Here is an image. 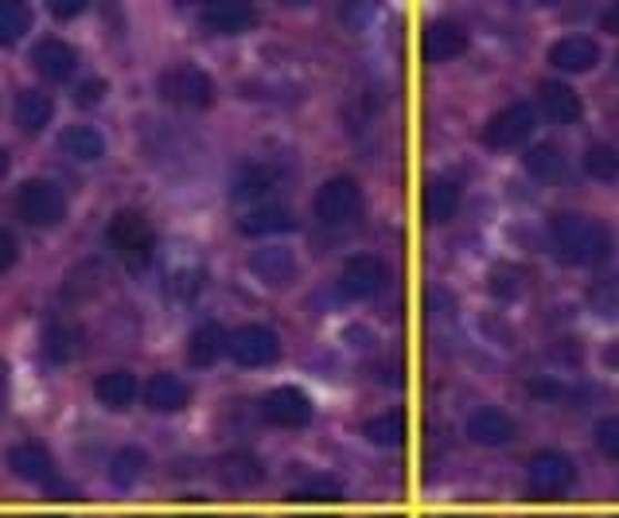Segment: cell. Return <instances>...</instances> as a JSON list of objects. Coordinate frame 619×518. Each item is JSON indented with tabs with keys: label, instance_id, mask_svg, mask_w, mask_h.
Listing matches in <instances>:
<instances>
[{
	"label": "cell",
	"instance_id": "obj_1",
	"mask_svg": "<svg viewBox=\"0 0 619 518\" xmlns=\"http://www.w3.org/2000/svg\"><path fill=\"white\" fill-rule=\"evenodd\" d=\"M554 254L569 265H600L611 254V234L603 223L588 215H557L549 223Z\"/></svg>",
	"mask_w": 619,
	"mask_h": 518
},
{
	"label": "cell",
	"instance_id": "obj_2",
	"mask_svg": "<svg viewBox=\"0 0 619 518\" xmlns=\"http://www.w3.org/2000/svg\"><path fill=\"white\" fill-rule=\"evenodd\" d=\"M105 238H110V246L118 250L129 270H144L152 262V254H156V231H152V223L141 211H118L110 219Z\"/></svg>",
	"mask_w": 619,
	"mask_h": 518
},
{
	"label": "cell",
	"instance_id": "obj_3",
	"mask_svg": "<svg viewBox=\"0 0 619 518\" xmlns=\"http://www.w3.org/2000/svg\"><path fill=\"white\" fill-rule=\"evenodd\" d=\"M160 98L172 105H183V110H206L215 102V79L195 63L168 67L160 74Z\"/></svg>",
	"mask_w": 619,
	"mask_h": 518
},
{
	"label": "cell",
	"instance_id": "obj_4",
	"mask_svg": "<svg viewBox=\"0 0 619 518\" xmlns=\"http://www.w3.org/2000/svg\"><path fill=\"white\" fill-rule=\"evenodd\" d=\"M572 484H577V464L565 453H557V448H541V453H534L530 464H526V487H530L538 499H557V495H565Z\"/></svg>",
	"mask_w": 619,
	"mask_h": 518
},
{
	"label": "cell",
	"instance_id": "obj_5",
	"mask_svg": "<svg viewBox=\"0 0 619 518\" xmlns=\"http://www.w3.org/2000/svg\"><path fill=\"white\" fill-rule=\"evenodd\" d=\"M312 211L324 226H351L363 215V192L351 176H332L327 184H319Z\"/></svg>",
	"mask_w": 619,
	"mask_h": 518
},
{
	"label": "cell",
	"instance_id": "obj_6",
	"mask_svg": "<svg viewBox=\"0 0 619 518\" xmlns=\"http://www.w3.org/2000/svg\"><path fill=\"white\" fill-rule=\"evenodd\" d=\"M17 211L32 226H59L67 219V195L51 180H28L17 195Z\"/></svg>",
	"mask_w": 619,
	"mask_h": 518
},
{
	"label": "cell",
	"instance_id": "obj_7",
	"mask_svg": "<svg viewBox=\"0 0 619 518\" xmlns=\"http://www.w3.org/2000/svg\"><path fill=\"white\" fill-rule=\"evenodd\" d=\"M534 129H538V113H534V105L510 102L507 110H499L484 125V144L487 149H518V144L530 141Z\"/></svg>",
	"mask_w": 619,
	"mask_h": 518
},
{
	"label": "cell",
	"instance_id": "obj_8",
	"mask_svg": "<svg viewBox=\"0 0 619 518\" xmlns=\"http://www.w3.org/2000/svg\"><path fill=\"white\" fill-rule=\"evenodd\" d=\"M226 347H231L234 363H242V367H270V363L281 355L277 332H273V327H265V324L239 327V332L226 339Z\"/></svg>",
	"mask_w": 619,
	"mask_h": 518
},
{
	"label": "cell",
	"instance_id": "obj_9",
	"mask_svg": "<svg viewBox=\"0 0 619 518\" xmlns=\"http://www.w3.org/2000/svg\"><path fill=\"white\" fill-rule=\"evenodd\" d=\"M386 281H389L386 262H382V257H371V254L351 257L339 273V288H343V296H351V301H371V296H378L382 288H386Z\"/></svg>",
	"mask_w": 619,
	"mask_h": 518
},
{
	"label": "cell",
	"instance_id": "obj_10",
	"mask_svg": "<svg viewBox=\"0 0 619 518\" xmlns=\"http://www.w3.org/2000/svg\"><path fill=\"white\" fill-rule=\"evenodd\" d=\"M262 417L281 429H304L312 421V398L296 386H277L273 394H265Z\"/></svg>",
	"mask_w": 619,
	"mask_h": 518
},
{
	"label": "cell",
	"instance_id": "obj_11",
	"mask_svg": "<svg viewBox=\"0 0 619 518\" xmlns=\"http://www.w3.org/2000/svg\"><path fill=\"white\" fill-rule=\"evenodd\" d=\"M254 24H257V12L246 0H211L203 9V28L215 35H242Z\"/></svg>",
	"mask_w": 619,
	"mask_h": 518
},
{
	"label": "cell",
	"instance_id": "obj_12",
	"mask_svg": "<svg viewBox=\"0 0 619 518\" xmlns=\"http://www.w3.org/2000/svg\"><path fill=\"white\" fill-rule=\"evenodd\" d=\"M281 184V167L270 164V160H246L239 164L231 180V195L234 200H265L270 192H277Z\"/></svg>",
	"mask_w": 619,
	"mask_h": 518
},
{
	"label": "cell",
	"instance_id": "obj_13",
	"mask_svg": "<svg viewBox=\"0 0 619 518\" xmlns=\"http://www.w3.org/2000/svg\"><path fill=\"white\" fill-rule=\"evenodd\" d=\"M549 63L565 74H585L600 63V43L592 35H561V40L549 48Z\"/></svg>",
	"mask_w": 619,
	"mask_h": 518
},
{
	"label": "cell",
	"instance_id": "obj_14",
	"mask_svg": "<svg viewBox=\"0 0 619 518\" xmlns=\"http://www.w3.org/2000/svg\"><path fill=\"white\" fill-rule=\"evenodd\" d=\"M32 67H35L40 79L67 82L74 74V67H79V51L63 40H40L35 43V51H32Z\"/></svg>",
	"mask_w": 619,
	"mask_h": 518
},
{
	"label": "cell",
	"instance_id": "obj_15",
	"mask_svg": "<svg viewBox=\"0 0 619 518\" xmlns=\"http://www.w3.org/2000/svg\"><path fill=\"white\" fill-rule=\"evenodd\" d=\"M538 105L549 121H557V125H577L580 113H585L577 90H572L569 82H554V79L538 87Z\"/></svg>",
	"mask_w": 619,
	"mask_h": 518
},
{
	"label": "cell",
	"instance_id": "obj_16",
	"mask_svg": "<svg viewBox=\"0 0 619 518\" xmlns=\"http://www.w3.org/2000/svg\"><path fill=\"white\" fill-rule=\"evenodd\" d=\"M422 51L429 63H453V59H460L468 51V32L460 24H453V20H437L425 32Z\"/></svg>",
	"mask_w": 619,
	"mask_h": 518
},
{
	"label": "cell",
	"instance_id": "obj_17",
	"mask_svg": "<svg viewBox=\"0 0 619 518\" xmlns=\"http://www.w3.org/2000/svg\"><path fill=\"white\" fill-rule=\"evenodd\" d=\"M468 437L484 448L510 445V440H515V421H510V414H503V409L484 406L468 417Z\"/></svg>",
	"mask_w": 619,
	"mask_h": 518
},
{
	"label": "cell",
	"instance_id": "obj_18",
	"mask_svg": "<svg viewBox=\"0 0 619 518\" xmlns=\"http://www.w3.org/2000/svg\"><path fill=\"white\" fill-rule=\"evenodd\" d=\"M9 468L17 471L20 479H28V484H51L55 479V460H51V453L43 445H12L9 448Z\"/></svg>",
	"mask_w": 619,
	"mask_h": 518
},
{
	"label": "cell",
	"instance_id": "obj_19",
	"mask_svg": "<svg viewBox=\"0 0 619 518\" xmlns=\"http://www.w3.org/2000/svg\"><path fill=\"white\" fill-rule=\"evenodd\" d=\"M250 270H254L265 285L281 288L293 281L296 257H293V250H285V246H265V250H254V254H250Z\"/></svg>",
	"mask_w": 619,
	"mask_h": 518
},
{
	"label": "cell",
	"instance_id": "obj_20",
	"mask_svg": "<svg viewBox=\"0 0 619 518\" xmlns=\"http://www.w3.org/2000/svg\"><path fill=\"white\" fill-rule=\"evenodd\" d=\"M191 390L183 378L175 375H152L149 386H144V402H149V409H156V414H180L183 406H187Z\"/></svg>",
	"mask_w": 619,
	"mask_h": 518
},
{
	"label": "cell",
	"instance_id": "obj_21",
	"mask_svg": "<svg viewBox=\"0 0 619 518\" xmlns=\"http://www.w3.org/2000/svg\"><path fill=\"white\" fill-rule=\"evenodd\" d=\"M82 343H87L82 327L71 324V319H59V324H51L48 332H43V355H48L51 363H71L82 355Z\"/></svg>",
	"mask_w": 619,
	"mask_h": 518
},
{
	"label": "cell",
	"instance_id": "obj_22",
	"mask_svg": "<svg viewBox=\"0 0 619 518\" xmlns=\"http://www.w3.org/2000/svg\"><path fill=\"white\" fill-rule=\"evenodd\" d=\"M12 113H17V125L24 133H43L51 118H55V102H51V94H40V90H20Z\"/></svg>",
	"mask_w": 619,
	"mask_h": 518
},
{
	"label": "cell",
	"instance_id": "obj_23",
	"mask_svg": "<svg viewBox=\"0 0 619 518\" xmlns=\"http://www.w3.org/2000/svg\"><path fill=\"white\" fill-rule=\"evenodd\" d=\"M94 394L102 406L129 409L136 402V394H141V386H136V378L129 375V370H105V375L94 383Z\"/></svg>",
	"mask_w": 619,
	"mask_h": 518
},
{
	"label": "cell",
	"instance_id": "obj_24",
	"mask_svg": "<svg viewBox=\"0 0 619 518\" xmlns=\"http://www.w3.org/2000/svg\"><path fill=\"white\" fill-rule=\"evenodd\" d=\"M223 352H226L223 324H199L195 332H191L187 359L195 363V367H211V363H219V355H223Z\"/></svg>",
	"mask_w": 619,
	"mask_h": 518
},
{
	"label": "cell",
	"instance_id": "obj_25",
	"mask_svg": "<svg viewBox=\"0 0 619 518\" xmlns=\"http://www.w3.org/2000/svg\"><path fill=\"white\" fill-rule=\"evenodd\" d=\"M59 144H63L67 156L82 160V164H94V160L105 156V141H102V133H98L94 125H71V129H63Z\"/></svg>",
	"mask_w": 619,
	"mask_h": 518
},
{
	"label": "cell",
	"instance_id": "obj_26",
	"mask_svg": "<svg viewBox=\"0 0 619 518\" xmlns=\"http://www.w3.org/2000/svg\"><path fill=\"white\" fill-rule=\"evenodd\" d=\"M296 219L293 211L285 207H254L250 215H242L239 231L250 234V238H262V234H281V231H293Z\"/></svg>",
	"mask_w": 619,
	"mask_h": 518
},
{
	"label": "cell",
	"instance_id": "obj_27",
	"mask_svg": "<svg viewBox=\"0 0 619 518\" xmlns=\"http://www.w3.org/2000/svg\"><path fill=\"white\" fill-rule=\"evenodd\" d=\"M422 203L433 223H448V219H456V211H460V187H456L453 180H433V184L425 187Z\"/></svg>",
	"mask_w": 619,
	"mask_h": 518
},
{
	"label": "cell",
	"instance_id": "obj_28",
	"mask_svg": "<svg viewBox=\"0 0 619 518\" xmlns=\"http://www.w3.org/2000/svg\"><path fill=\"white\" fill-rule=\"evenodd\" d=\"M219 479H223L226 487H254V484H262V464L250 453H226L223 460H219Z\"/></svg>",
	"mask_w": 619,
	"mask_h": 518
},
{
	"label": "cell",
	"instance_id": "obj_29",
	"mask_svg": "<svg viewBox=\"0 0 619 518\" xmlns=\"http://www.w3.org/2000/svg\"><path fill=\"white\" fill-rule=\"evenodd\" d=\"M144 468H149V456L141 453V448H118L113 453V460H110V484L113 487H133V484H141V476H144Z\"/></svg>",
	"mask_w": 619,
	"mask_h": 518
},
{
	"label": "cell",
	"instance_id": "obj_30",
	"mask_svg": "<svg viewBox=\"0 0 619 518\" xmlns=\"http://www.w3.org/2000/svg\"><path fill=\"white\" fill-rule=\"evenodd\" d=\"M28 28H32V9L20 0H0V48L20 43Z\"/></svg>",
	"mask_w": 619,
	"mask_h": 518
},
{
	"label": "cell",
	"instance_id": "obj_31",
	"mask_svg": "<svg viewBox=\"0 0 619 518\" xmlns=\"http://www.w3.org/2000/svg\"><path fill=\"white\" fill-rule=\"evenodd\" d=\"M363 437L371 440V445H378V448H397L405 440V417L397 414V409L371 417V421L363 425Z\"/></svg>",
	"mask_w": 619,
	"mask_h": 518
},
{
	"label": "cell",
	"instance_id": "obj_32",
	"mask_svg": "<svg viewBox=\"0 0 619 518\" xmlns=\"http://www.w3.org/2000/svg\"><path fill=\"white\" fill-rule=\"evenodd\" d=\"M585 172L600 184L619 180V149L616 144H588L585 149Z\"/></svg>",
	"mask_w": 619,
	"mask_h": 518
},
{
	"label": "cell",
	"instance_id": "obj_33",
	"mask_svg": "<svg viewBox=\"0 0 619 518\" xmlns=\"http://www.w3.org/2000/svg\"><path fill=\"white\" fill-rule=\"evenodd\" d=\"M561 167H565V160H561V152H557L554 144H534V149L526 152V172H530V176L557 180V176H561Z\"/></svg>",
	"mask_w": 619,
	"mask_h": 518
},
{
	"label": "cell",
	"instance_id": "obj_34",
	"mask_svg": "<svg viewBox=\"0 0 619 518\" xmlns=\"http://www.w3.org/2000/svg\"><path fill=\"white\" fill-rule=\"evenodd\" d=\"M296 499H339L343 495V484L339 479H332V476H312V479H304L301 487H296Z\"/></svg>",
	"mask_w": 619,
	"mask_h": 518
},
{
	"label": "cell",
	"instance_id": "obj_35",
	"mask_svg": "<svg viewBox=\"0 0 619 518\" xmlns=\"http://www.w3.org/2000/svg\"><path fill=\"white\" fill-rule=\"evenodd\" d=\"M588 301H592V308H600L603 316H619V277L600 281V285L588 293Z\"/></svg>",
	"mask_w": 619,
	"mask_h": 518
},
{
	"label": "cell",
	"instance_id": "obj_36",
	"mask_svg": "<svg viewBox=\"0 0 619 518\" xmlns=\"http://www.w3.org/2000/svg\"><path fill=\"white\" fill-rule=\"evenodd\" d=\"M596 445H600L603 456L619 460V417H603V421L596 425Z\"/></svg>",
	"mask_w": 619,
	"mask_h": 518
},
{
	"label": "cell",
	"instance_id": "obj_37",
	"mask_svg": "<svg viewBox=\"0 0 619 518\" xmlns=\"http://www.w3.org/2000/svg\"><path fill=\"white\" fill-rule=\"evenodd\" d=\"M168 288H172V293L175 296H195L199 293V288H203V273H175V277H172V285H168Z\"/></svg>",
	"mask_w": 619,
	"mask_h": 518
},
{
	"label": "cell",
	"instance_id": "obj_38",
	"mask_svg": "<svg viewBox=\"0 0 619 518\" xmlns=\"http://www.w3.org/2000/svg\"><path fill=\"white\" fill-rule=\"evenodd\" d=\"M102 94H105V82L102 79H90V82H82V87H79L74 102H79V105H98V102H102Z\"/></svg>",
	"mask_w": 619,
	"mask_h": 518
},
{
	"label": "cell",
	"instance_id": "obj_39",
	"mask_svg": "<svg viewBox=\"0 0 619 518\" xmlns=\"http://www.w3.org/2000/svg\"><path fill=\"white\" fill-rule=\"evenodd\" d=\"M17 238H12L9 231H4V226H0V270H12V265H17Z\"/></svg>",
	"mask_w": 619,
	"mask_h": 518
},
{
	"label": "cell",
	"instance_id": "obj_40",
	"mask_svg": "<svg viewBox=\"0 0 619 518\" xmlns=\"http://www.w3.org/2000/svg\"><path fill=\"white\" fill-rule=\"evenodd\" d=\"M51 12H55L59 20H71V17H79V12H87V0H51Z\"/></svg>",
	"mask_w": 619,
	"mask_h": 518
},
{
	"label": "cell",
	"instance_id": "obj_41",
	"mask_svg": "<svg viewBox=\"0 0 619 518\" xmlns=\"http://www.w3.org/2000/svg\"><path fill=\"white\" fill-rule=\"evenodd\" d=\"M603 28H608V32H619V4H611V9L603 12Z\"/></svg>",
	"mask_w": 619,
	"mask_h": 518
},
{
	"label": "cell",
	"instance_id": "obj_42",
	"mask_svg": "<svg viewBox=\"0 0 619 518\" xmlns=\"http://www.w3.org/2000/svg\"><path fill=\"white\" fill-rule=\"evenodd\" d=\"M603 359H608V367H616V370H619V343H611L608 352H603Z\"/></svg>",
	"mask_w": 619,
	"mask_h": 518
},
{
	"label": "cell",
	"instance_id": "obj_43",
	"mask_svg": "<svg viewBox=\"0 0 619 518\" xmlns=\"http://www.w3.org/2000/svg\"><path fill=\"white\" fill-rule=\"evenodd\" d=\"M4 172H9V152L0 149V180H4Z\"/></svg>",
	"mask_w": 619,
	"mask_h": 518
},
{
	"label": "cell",
	"instance_id": "obj_44",
	"mask_svg": "<svg viewBox=\"0 0 619 518\" xmlns=\"http://www.w3.org/2000/svg\"><path fill=\"white\" fill-rule=\"evenodd\" d=\"M4 386H9V378H4V363H0V406H4Z\"/></svg>",
	"mask_w": 619,
	"mask_h": 518
},
{
	"label": "cell",
	"instance_id": "obj_45",
	"mask_svg": "<svg viewBox=\"0 0 619 518\" xmlns=\"http://www.w3.org/2000/svg\"><path fill=\"white\" fill-rule=\"evenodd\" d=\"M43 518H63V515H43Z\"/></svg>",
	"mask_w": 619,
	"mask_h": 518
},
{
	"label": "cell",
	"instance_id": "obj_46",
	"mask_svg": "<svg viewBox=\"0 0 619 518\" xmlns=\"http://www.w3.org/2000/svg\"><path fill=\"white\" fill-rule=\"evenodd\" d=\"M616 63H619V59H616Z\"/></svg>",
	"mask_w": 619,
	"mask_h": 518
}]
</instances>
